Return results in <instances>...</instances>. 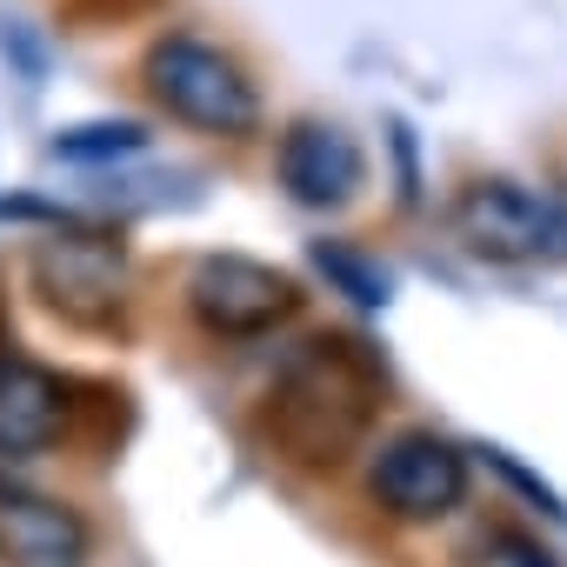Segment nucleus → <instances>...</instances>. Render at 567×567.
Returning a JSON list of instances; mask_svg holds the SVG:
<instances>
[{"label": "nucleus", "mask_w": 567, "mask_h": 567, "mask_svg": "<svg viewBox=\"0 0 567 567\" xmlns=\"http://www.w3.org/2000/svg\"><path fill=\"white\" fill-rule=\"evenodd\" d=\"M381 408H388V361L361 334L321 328L274 361L260 394V434L274 441L280 461L334 474L368 447Z\"/></svg>", "instance_id": "nucleus-1"}, {"label": "nucleus", "mask_w": 567, "mask_h": 567, "mask_svg": "<svg viewBox=\"0 0 567 567\" xmlns=\"http://www.w3.org/2000/svg\"><path fill=\"white\" fill-rule=\"evenodd\" d=\"M141 81H147L154 107L181 127H200V134H220V141H247L260 127L254 74L200 34H161L141 54Z\"/></svg>", "instance_id": "nucleus-2"}, {"label": "nucleus", "mask_w": 567, "mask_h": 567, "mask_svg": "<svg viewBox=\"0 0 567 567\" xmlns=\"http://www.w3.org/2000/svg\"><path fill=\"white\" fill-rule=\"evenodd\" d=\"M187 315L200 334L214 341H267L274 328H288L301 315V280L274 260L254 254H200L187 267V288H181Z\"/></svg>", "instance_id": "nucleus-3"}, {"label": "nucleus", "mask_w": 567, "mask_h": 567, "mask_svg": "<svg viewBox=\"0 0 567 567\" xmlns=\"http://www.w3.org/2000/svg\"><path fill=\"white\" fill-rule=\"evenodd\" d=\"M454 234L481 260L547 267L567 260V194L520 187V181H474L454 200Z\"/></svg>", "instance_id": "nucleus-4"}, {"label": "nucleus", "mask_w": 567, "mask_h": 567, "mask_svg": "<svg viewBox=\"0 0 567 567\" xmlns=\"http://www.w3.org/2000/svg\"><path fill=\"white\" fill-rule=\"evenodd\" d=\"M28 280L48 301V315H61L68 328H121L127 321V254L107 234H54L28 254Z\"/></svg>", "instance_id": "nucleus-5"}, {"label": "nucleus", "mask_w": 567, "mask_h": 567, "mask_svg": "<svg viewBox=\"0 0 567 567\" xmlns=\"http://www.w3.org/2000/svg\"><path fill=\"white\" fill-rule=\"evenodd\" d=\"M467 481H474L467 447H454V441L434 434V427H408V434L381 441L374 461H368V494H374V507H381L388 520H408V527L447 520V514L467 501Z\"/></svg>", "instance_id": "nucleus-6"}, {"label": "nucleus", "mask_w": 567, "mask_h": 567, "mask_svg": "<svg viewBox=\"0 0 567 567\" xmlns=\"http://www.w3.org/2000/svg\"><path fill=\"white\" fill-rule=\"evenodd\" d=\"M274 181L288 187L295 207L334 214L368 187V154L341 121H295L274 147Z\"/></svg>", "instance_id": "nucleus-7"}, {"label": "nucleus", "mask_w": 567, "mask_h": 567, "mask_svg": "<svg viewBox=\"0 0 567 567\" xmlns=\"http://www.w3.org/2000/svg\"><path fill=\"white\" fill-rule=\"evenodd\" d=\"M0 560L8 567H87L94 527L74 501L0 474Z\"/></svg>", "instance_id": "nucleus-8"}, {"label": "nucleus", "mask_w": 567, "mask_h": 567, "mask_svg": "<svg viewBox=\"0 0 567 567\" xmlns=\"http://www.w3.org/2000/svg\"><path fill=\"white\" fill-rule=\"evenodd\" d=\"M74 421V401H68V381L21 361L14 348H0V461H28V454H48Z\"/></svg>", "instance_id": "nucleus-9"}, {"label": "nucleus", "mask_w": 567, "mask_h": 567, "mask_svg": "<svg viewBox=\"0 0 567 567\" xmlns=\"http://www.w3.org/2000/svg\"><path fill=\"white\" fill-rule=\"evenodd\" d=\"M315 274L334 295H348L354 308H388L394 301V274L374 254H361L354 240H315Z\"/></svg>", "instance_id": "nucleus-10"}, {"label": "nucleus", "mask_w": 567, "mask_h": 567, "mask_svg": "<svg viewBox=\"0 0 567 567\" xmlns=\"http://www.w3.org/2000/svg\"><path fill=\"white\" fill-rule=\"evenodd\" d=\"M147 147V127L141 121H81V127H61L48 141L54 161H74V167H101V161H127Z\"/></svg>", "instance_id": "nucleus-11"}, {"label": "nucleus", "mask_w": 567, "mask_h": 567, "mask_svg": "<svg viewBox=\"0 0 567 567\" xmlns=\"http://www.w3.org/2000/svg\"><path fill=\"white\" fill-rule=\"evenodd\" d=\"M61 8H68V21H81V28H121V21L154 14L161 0H61Z\"/></svg>", "instance_id": "nucleus-12"}, {"label": "nucleus", "mask_w": 567, "mask_h": 567, "mask_svg": "<svg viewBox=\"0 0 567 567\" xmlns=\"http://www.w3.org/2000/svg\"><path fill=\"white\" fill-rule=\"evenodd\" d=\"M501 567H560V560L527 534H501Z\"/></svg>", "instance_id": "nucleus-13"}]
</instances>
